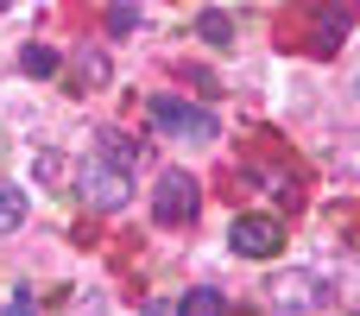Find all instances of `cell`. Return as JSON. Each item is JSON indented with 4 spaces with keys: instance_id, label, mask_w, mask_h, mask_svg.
<instances>
[{
    "instance_id": "1",
    "label": "cell",
    "mask_w": 360,
    "mask_h": 316,
    "mask_svg": "<svg viewBox=\"0 0 360 316\" xmlns=\"http://www.w3.org/2000/svg\"><path fill=\"white\" fill-rule=\"evenodd\" d=\"M146 114H152V127H158V133L190 139V146H209V139L221 133L209 108H190V101H177V95H152V101H146Z\"/></svg>"
},
{
    "instance_id": "2",
    "label": "cell",
    "mask_w": 360,
    "mask_h": 316,
    "mask_svg": "<svg viewBox=\"0 0 360 316\" xmlns=\"http://www.w3.org/2000/svg\"><path fill=\"white\" fill-rule=\"evenodd\" d=\"M76 190H82V203L101 209V215H114V209L133 203V177H127V165H114V158H89V165L76 171Z\"/></svg>"
},
{
    "instance_id": "3",
    "label": "cell",
    "mask_w": 360,
    "mask_h": 316,
    "mask_svg": "<svg viewBox=\"0 0 360 316\" xmlns=\"http://www.w3.org/2000/svg\"><path fill=\"white\" fill-rule=\"evenodd\" d=\"M196 209H202L196 177H190V171H165L158 190H152V215H158L165 228H184V222H196Z\"/></svg>"
},
{
    "instance_id": "4",
    "label": "cell",
    "mask_w": 360,
    "mask_h": 316,
    "mask_svg": "<svg viewBox=\"0 0 360 316\" xmlns=\"http://www.w3.org/2000/svg\"><path fill=\"white\" fill-rule=\"evenodd\" d=\"M228 241H234V253H240V260H272V253L285 247V228H278L272 215H240Z\"/></svg>"
},
{
    "instance_id": "5",
    "label": "cell",
    "mask_w": 360,
    "mask_h": 316,
    "mask_svg": "<svg viewBox=\"0 0 360 316\" xmlns=\"http://www.w3.org/2000/svg\"><path fill=\"white\" fill-rule=\"evenodd\" d=\"M266 291H272L278 310H316V304H323V279H316V272H278Z\"/></svg>"
},
{
    "instance_id": "6",
    "label": "cell",
    "mask_w": 360,
    "mask_h": 316,
    "mask_svg": "<svg viewBox=\"0 0 360 316\" xmlns=\"http://www.w3.org/2000/svg\"><path fill=\"white\" fill-rule=\"evenodd\" d=\"M196 38L221 51V44H234V19H228V13H202V19H196Z\"/></svg>"
},
{
    "instance_id": "7",
    "label": "cell",
    "mask_w": 360,
    "mask_h": 316,
    "mask_svg": "<svg viewBox=\"0 0 360 316\" xmlns=\"http://www.w3.org/2000/svg\"><path fill=\"white\" fill-rule=\"evenodd\" d=\"M25 222V190L19 184H0V234H13Z\"/></svg>"
},
{
    "instance_id": "8",
    "label": "cell",
    "mask_w": 360,
    "mask_h": 316,
    "mask_svg": "<svg viewBox=\"0 0 360 316\" xmlns=\"http://www.w3.org/2000/svg\"><path fill=\"white\" fill-rule=\"evenodd\" d=\"M177 310H184V316H228V298H221V291H209V285H202V291H190V298H184V304H177Z\"/></svg>"
},
{
    "instance_id": "9",
    "label": "cell",
    "mask_w": 360,
    "mask_h": 316,
    "mask_svg": "<svg viewBox=\"0 0 360 316\" xmlns=\"http://www.w3.org/2000/svg\"><path fill=\"white\" fill-rule=\"evenodd\" d=\"M342 32H348V13H323L316 19V51H342Z\"/></svg>"
},
{
    "instance_id": "10",
    "label": "cell",
    "mask_w": 360,
    "mask_h": 316,
    "mask_svg": "<svg viewBox=\"0 0 360 316\" xmlns=\"http://www.w3.org/2000/svg\"><path fill=\"white\" fill-rule=\"evenodd\" d=\"M101 158H114V165H133V158H139V139H127V133H101Z\"/></svg>"
},
{
    "instance_id": "11",
    "label": "cell",
    "mask_w": 360,
    "mask_h": 316,
    "mask_svg": "<svg viewBox=\"0 0 360 316\" xmlns=\"http://www.w3.org/2000/svg\"><path fill=\"white\" fill-rule=\"evenodd\" d=\"M25 70H32V76H51V70H57V51H44V44H25Z\"/></svg>"
},
{
    "instance_id": "12",
    "label": "cell",
    "mask_w": 360,
    "mask_h": 316,
    "mask_svg": "<svg viewBox=\"0 0 360 316\" xmlns=\"http://www.w3.org/2000/svg\"><path fill=\"white\" fill-rule=\"evenodd\" d=\"M0 316H38V298H32V291H13V298H6V310Z\"/></svg>"
},
{
    "instance_id": "13",
    "label": "cell",
    "mask_w": 360,
    "mask_h": 316,
    "mask_svg": "<svg viewBox=\"0 0 360 316\" xmlns=\"http://www.w3.org/2000/svg\"><path fill=\"white\" fill-rule=\"evenodd\" d=\"M139 316H184V310H177L171 298H152V304H146V310H139Z\"/></svg>"
}]
</instances>
